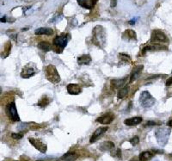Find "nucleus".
Listing matches in <instances>:
<instances>
[{
  "label": "nucleus",
  "mask_w": 172,
  "mask_h": 161,
  "mask_svg": "<svg viewBox=\"0 0 172 161\" xmlns=\"http://www.w3.org/2000/svg\"><path fill=\"white\" fill-rule=\"evenodd\" d=\"M92 33H93L92 34L93 43L99 48L100 47L103 48V46L106 43V30H105V29L101 25H97L94 28Z\"/></svg>",
  "instance_id": "f257e3e1"
},
{
  "label": "nucleus",
  "mask_w": 172,
  "mask_h": 161,
  "mask_svg": "<svg viewBox=\"0 0 172 161\" xmlns=\"http://www.w3.org/2000/svg\"><path fill=\"white\" fill-rule=\"evenodd\" d=\"M44 72H45L47 79L49 82L53 83V84H58L60 82L59 74L58 73L57 69L54 65H49L46 66L44 69Z\"/></svg>",
  "instance_id": "f03ea898"
},
{
  "label": "nucleus",
  "mask_w": 172,
  "mask_h": 161,
  "mask_svg": "<svg viewBox=\"0 0 172 161\" xmlns=\"http://www.w3.org/2000/svg\"><path fill=\"white\" fill-rule=\"evenodd\" d=\"M171 134V129H158L155 132V136L158 144L161 146H164L167 144L168 140H169V136Z\"/></svg>",
  "instance_id": "7ed1b4c3"
},
{
  "label": "nucleus",
  "mask_w": 172,
  "mask_h": 161,
  "mask_svg": "<svg viewBox=\"0 0 172 161\" xmlns=\"http://www.w3.org/2000/svg\"><path fill=\"white\" fill-rule=\"evenodd\" d=\"M156 99L151 95V93L147 90H144L141 92L139 97V103L144 108H150L155 104Z\"/></svg>",
  "instance_id": "20e7f679"
},
{
  "label": "nucleus",
  "mask_w": 172,
  "mask_h": 161,
  "mask_svg": "<svg viewBox=\"0 0 172 161\" xmlns=\"http://www.w3.org/2000/svg\"><path fill=\"white\" fill-rule=\"evenodd\" d=\"M38 72H39V70L36 68L35 65L34 63H29L23 68V71L21 73V77L23 79H29L30 77L34 76Z\"/></svg>",
  "instance_id": "39448f33"
},
{
  "label": "nucleus",
  "mask_w": 172,
  "mask_h": 161,
  "mask_svg": "<svg viewBox=\"0 0 172 161\" xmlns=\"http://www.w3.org/2000/svg\"><path fill=\"white\" fill-rule=\"evenodd\" d=\"M6 113L9 115L10 119L12 121H20V117L18 115V113H17V107H16V104L14 102L10 103L7 105L6 107Z\"/></svg>",
  "instance_id": "423d86ee"
},
{
  "label": "nucleus",
  "mask_w": 172,
  "mask_h": 161,
  "mask_svg": "<svg viewBox=\"0 0 172 161\" xmlns=\"http://www.w3.org/2000/svg\"><path fill=\"white\" fill-rule=\"evenodd\" d=\"M67 42H68V36L66 35H60L53 39V44L54 49H60L61 50H63L66 47Z\"/></svg>",
  "instance_id": "0eeeda50"
},
{
  "label": "nucleus",
  "mask_w": 172,
  "mask_h": 161,
  "mask_svg": "<svg viewBox=\"0 0 172 161\" xmlns=\"http://www.w3.org/2000/svg\"><path fill=\"white\" fill-rule=\"evenodd\" d=\"M29 142L31 145H33L37 150H39L41 153H45L48 150V146L46 143H44L40 139H36V138H29Z\"/></svg>",
  "instance_id": "6e6552de"
},
{
  "label": "nucleus",
  "mask_w": 172,
  "mask_h": 161,
  "mask_svg": "<svg viewBox=\"0 0 172 161\" xmlns=\"http://www.w3.org/2000/svg\"><path fill=\"white\" fill-rule=\"evenodd\" d=\"M151 40L155 41V42H167L168 41V37L161 30H154L152 33L151 36Z\"/></svg>",
  "instance_id": "1a4fd4ad"
},
{
  "label": "nucleus",
  "mask_w": 172,
  "mask_h": 161,
  "mask_svg": "<svg viewBox=\"0 0 172 161\" xmlns=\"http://www.w3.org/2000/svg\"><path fill=\"white\" fill-rule=\"evenodd\" d=\"M143 68H144V65H142L134 66V68L132 71L131 75H130V83H132L133 81H135L139 78L143 71Z\"/></svg>",
  "instance_id": "9d476101"
},
{
  "label": "nucleus",
  "mask_w": 172,
  "mask_h": 161,
  "mask_svg": "<svg viewBox=\"0 0 172 161\" xmlns=\"http://www.w3.org/2000/svg\"><path fill=\"white\" fill-rule=\"evenodd\" d=\"M108 128L107 127H102V128H98L97 129H96V131L93 133V135H91L90 139V143H93L95 141H97L98 140L99 138L101 137L102 135H103L107 130H108Z\"/></svg>",
  "instance_id": "9b49d317"
},
{
  "label": "nucleus",
  "mask_w": 172,
  "mask_h": 161,
  "mask_svg": "<svg viewBox=\"0 0 172 161\" xmlns=\"http://www.w3.org/2000/svg\"><path fill=\"white\" fill-rule=\"evenodd\" d=\"M113 121H114V115L110 113L105 114L98 118H97L96 120L97 122H99L101 124H110Z\"/></svg>",
  "instance_id": "f8f14e48"
},
{
  "label": "nucleus",
  "mask_w": 172,
  "mask_h": 161,
  "mask_svg": "<svg viewBox=\"0 0 172 161\" xmlns=\"http://www.w3.org/2000/svg\"><path fill=\"white\" fill-rule=\"evenodd\" d=\"M77 1L81 7L87 10H91L98 2V0H77Z\"/></svg>",
  "instance_id": "ddd939ff"
},
{
  "label": "nucleus",
  "mask_w": 172,
  "mask_h": 161,
  "mask_svg": "<svg viewBox=\"0 0 172 161\" xmlns=\"http://www.w3.org/2000/svg\"><path fill=\"white\" fill-rule=\"evenodd\" d=\"M66 90L67 92L71 95H78L82 91V88L77 84H69L66 87Z\"/></svg>",
  "instance_id": "4468645a"
},
{
  "label": "nucleus",
  "mask_w": 172,
  "mask_h": 161,
  "mask_svg": "<svg viewBox=\"0 0 172 161\" xmlns=\"http://www.w3.org/2000/svg\"><path fill=\"white\" fill-rule=\"evenodd\" d=\"M143 121L142 117L140 116H135V117H131V118H128V119H126L124 121V123L127 126H135V125H138L139 123H141Z\"/></svg>",
  "instance_id": "2eb2a0df"
},
{
  "label": "nucleus",
  "mask_w": 172,
  "mask_h": 161,
  "mask_svg": "<svg viewBox=\"0 0 172 161\" xmlns=\"http://www.w3.org/2000/svg\"><path fill=\"white\" fill-rule=\"evenodd\" d=\"M92 59L90 54H83L80 57L78 58V64L79 65H90Z\"/></svg>",
  "instance_id": "dca6fc26"
},
{
  "label": "nucleus",
  "mask_w": 172,
  "mask_h": 161,
  "mask_svg": "<svg viewBox=\"0 0 172 161\" xmlns=\"http://www.w3.org/2000/svg\"><path fill=\"white\" fill-rule=\"evenodd\" d=\"M34 34L37 35H51L53 34V30L51 28H39L34 30Z\"/></svg>",
  "instance_id": "f3484780"
},
{
  "label": "nucleus",
  "mask_w": 172,
  "mask_h": 161,
  "mask_svg": "<svg viewBox=\"0 0 172 161\" xmlns=\"http://www.w3.org/2000/svg\"><path fill=\"white\" fill-rule=\"evenodd\" d=\"M127 79V78H124V79H112L111 82H110L111 87L113 89L122 88V86L125 85Z\"/></svg>",
  "instance_id": "a211bd4d"
},
{
  "label": "nucleus",
  "mask_w": 172,
  "mask_h": 161,
  "mask_svg": "<svg viewBox=\"0 0 172 161\" xmlns=\"http://www.w3.org/2000/svg\"><path fill=\"white\" fill-rule=\"evenodd\" d=\"M115 149V144L112 141H104L100 145V150L102 152L105 151H112Z\"/></svg>",
  "instance_id": "6ab92c4d"
},
{
  "label": "nucleus",
  "mask_w": 172,
  "mask_h": 161,
  "mask_svg": "<svg viewBox=\"0 0 172 161\" xmlns=\"http://www.w3.org/2000/svg\"><path fill=\"white\" fill-rule=\"evenodd\" d=\"M78 159V154L74 152H68L61 157V160L64 161H75Z\"/></svg>",
  "instance_id": "aec40b11"
},
{
  "label": "nucleus",
  "mask_w": 172,
  "mask_h": 161,
  "mask_svg": "<svg viewBox=\"0 0 172 161\" xmlns=\"http://www.w3.org/2000/svg\"><path fill=\"white\" fill-rule=\"evenodd\" d=\"M153 155H154V153L152 151H145L139 154V160L141 161H147L150 159H152Z\"/></svg>",
  "instance_id": "412c9836"
},
{
  "label": "nucleus",
  "mask_w": 172,
  "mask_h": 161,
  "mask_svg": "<svg viewBox=\"0 0 172 161\" xmlns=\"http://www.w3.org/2000/svg\"><path fill=\"white\" fill-rule=\"evenodd\" d=\"M128 92H129V86L128 85H125L124 87L121 88V90L118 91V96L117 97H118L119 99H122V98L127 96Z\"/></svg>",
  "instance_id": "4be33fe9"
},
{
  "label": "nucleus",
  "mask_w": 172,
  "mask_h": 161,
  "mask_svg": "<svg viewBox=\"0 0 172 161\" xmlns=\"http://www.w3.org/2000/svg\"><path fill=\"white\" fill-rule=\"evenodd\" d=\"M38 48L45 52H48L52 49V45L48 41H41L40 43H38Z\"/></svg>",
  "instance_id": "5701e85b"
},
{
  "label": "nucleus",
  "mask_w": 172,
  "mask_h": 161,
  "mask_svg": "<svg viewBox=\"0 0 172 161\" xmlns=\"http://www.w3.org/2000/svg\"><path fill=\"white\" fill-rule=\"evenodd\" d=\"M127 35V38L128 40H136L137 39V35H136V33L135 31L132 30V29H127L124 32L123 36Z\"/></svg>",
  "instance_id": "b1692460"
},
{
  "label": "nucleus",
  "mask_w": 172,
  "mask_h": 161,
  "mask_svg": "<svg viewBox=\"0 0 172 161\" xmlns=\"http://www.w3.org/2000/svg\"><path fill=\"white\" fill-rule=\"evenodd\" d=\"M10 50H11V43H10V41H7L4 45V51L3 52V54H4V55L2 58H6L8 56L10 53Z\"/></svg>",
  "instance_id": "393cba45"
},
{
  "label": "nucleus",
  "mask_w": 172,
  "mask_h": 161,
  "mask_svg": "<svg viewBox=\"0 0 172 161\" xmlns=\"http://www.w3.org/2000/svg\"><path fill=\"white\" fill-rule=\"evenodd\" d=\"M119 58L121 59V60L125 62V63H129L131 62V58L128 54H119Z\"/></svg>",
  "instance_id": "a878e982"
},
{
  "label": "nucleus",
  "mask_w": 172,
  "mask_h": 161,
  "mask_svg": "<svg viewBox=\"0 0 172 161\" xmlns=\"http://www.w3.org/2000/svg\"><path fill=\"white\" fill-rule=\"evenodd\" d=\"M49 103H50L49 98H48L47 97H43V98L41 99V101H40L37 104L39 105L40 107H41V108H45V107Z\"/></svg>",
  "instance_id": "bb28decb"
},
{
  "label": "nucleus",
  "mask_w": 172,
  "mask_h": 161,
  "mask_svg": "<svg viewBox=\"0 0 172 161\" xmlns=\"http://www.w3.org/2000/svg\"><path fill=\"white\" fill-rule=\"evenodd\" d=\"M130 143H131L132 146H136L138 145L139 143V136L135 135L134 137H132L131 140H130Z\"/></svg>",
  "instance_id": "cd10ccee"
},
{
  "label": "nucleus",
  "mask_w": 172,
  "mask_h": 161,
  "mask_svg": "<svg viewBox=\"0 0 172 161\" xmlns=\"http://www.w3.org/2000/svg\"><path fill=\"white\" fill-rule=\"evenodd\" d=\"M23 135L20 134V133H12L11 134V138L14 140H20L23 138Z\"/></svg>",
  "instance_id": "c85d7f7f"
},
{
  "label": "nucleus",
  "mask_w": 172,
  "mask_h": 161,
  "mask_svg": "<svg viewBox=\"0 0 172 161\" xmlns=\"http://www.w3.org/2000/svg\"><path fill=\"white\" fill-rule=\"evenodd\" d=\"M114 155H115V157H117L118 159H121V149H117Z\"/></svg>",
  "instance_id": "c756f323"
},
{
  "label": "nucleus",
  "mask_w": 172,
  "mask_h": 161,
  "mask_svg": "<svg viewBox=\"0 0 172 161\" xmlns=\"http://www.w3.org/2000/svg\"><path fill=\"white\" fill-rule=\"evenodd\" d=\"M117 1L118 0H110V6L112 8H115V6L117 5Z\"/></svg>",
  "instance_id": "7c9ffc66"
},
{
  "label": "nucleus",
  "mask_w": 172,
  "mask_h": 161,
  "mask_svg": "<svg viewBox=\"0 0 172 161\" xmlns=\"http://www.w3.org/2000/svg\"><path fill=\"white\" fill-rule=\"evenodd\" d=\"M165 85H166V86H171L172 85V76L170 78V79H168L167 80H166V83H165Z\"/></svg>",
  "instance_id": "2f4dec72"
},
{
  "label": "nucleus",
  "mask_w": 172,
  "mask_h": 161,
  "mask_svg": "<svg viewBox=\"0 0 172 161\" xmlns=\"http://www.w3.org/2000/svg\"><path fill=\"white\" fill-rule=\"evenodd\" d=\"M152 151L154 153H160V154L164 153V151H163V150H158V149H152Z\"/></svg>",
  "instance_id": "473e14b6"
},
{
  "label": "nucleus",
  "mask_w": 172,
  "mask_h": 161,
  "mask_svg": "<svg viewBox=\"0 0 172 161\" xmlns=\"http://www.w3.org/2000/svg\"><path fill=\"white\" fill-rule=\"evenodd\" d=\"M157 124H159V123H156L155 121H147L146 126H153V125H157Z\"/></svg>",
  "instance_id": "72a5a7b5"
},
{
  "label": "nucleus",
  "mask_w": 172,
  "mask_h": 161,
  "mask_svg": "<svg viewBox=\"0 0 172 161\" xmlns=\"http://www.w3.org/2000/svg\"><path fill=\"white\" fill-rule=\"evenodd\" d=\"M167 126H169V127H171V128H172V120H171V121H169L167 123Z\"/></svg>",
  "instance_id": "f704fd0d"
},
{
  "label": "nucleus",
  "mask_w": 172,
  "mask_h": 161,
  "mask_svg": "<svg viewBox=\"0 0 172 161\" xmlns=\"http://www.w3.org/2000/svg\"><path fill=\"white\" fill-rule=\"evenodd\" d=\"M1 22H2V23H5V22H6V16L2 17V18H1Z\"/></svg>",
  "instance_id": "c9c22d12"
},
{
  "label": "nucleus",
  "mask_w": 172,
  "mask_h": 161,
  "mask_svg": "<svg viewBox=\"0 0 172 161\" xmlns=\"http://www.w3.org/2000/svg\"><path fill=\"white\" fill-rule=\"evenodd\" d=\"M129 24H135V20L133 19V20H132V21H129Z\"/></svg>",
  "instance_id": "e433bc0d"
},
{
  "label": "nucleus",
  "mask_w": 172,
  "mask_h": 161,
  "mask_svg": "<svg viewBox=\"0 0 172 161\" xmlns=\"http://www.w3.org/2000/svg\"><path fill=\"white\" fill-rule=\"evenodd\" d=\"M152 161H159V160H157V159H156V160H152Z\"/></svg>",
  "instance_id": "4c0bfd02"
}]
</instances>
